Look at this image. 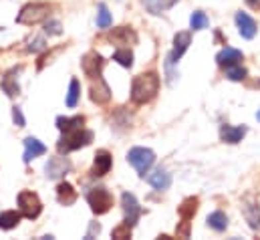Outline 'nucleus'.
<instances>
[{"label": "nucleus", "mask_w": 260, "mask_h": 240, "mask_svg": "<svg viewBox=\"0 0 260 240\" xmlns=\"http://www.w3.org/2000/svg\"><path fill=\"white\" fill-rule=\"evenodd\" d=\"M69 170H71V164L65 162L63 158H53V160H49V164H47V176H49L51 180L65 176Z\"/></svg>", "instance_id": "18"}, {"label": "nucleus", "mask_w": 260, "mask_h": 240, "mask_svg": "<svg viewBox=\"0 0 260 240\" xmlns=\"http://www.w3.org/2000/svg\"><path fill=\"white\" fill-rule=\"evenodd\" d=\"M224 69H226V77H228L230 81H242V79H246V75H248V71H246L240 63L230 65V67H224Z\"/></svg>", "instance_id": "27"}, {"label": "nucleus", "mask_w": 260, "mask_h": 240, "mask_svg": "<svg viewBox=\"0 0 260 240\" xmlns=\"http://www.w3.org/2000/svg\"><path fill=\"white\" fill-rule=\"evenodd\" d=\"M97 26L99 28H109L111 26V14L107 10L105 4H99V12H97Z\"/></svg>", "instance_id": "30"}, {"label": "nucleus", "mask_w": 260, "mask_h": 240, "mask_svg": "<svg viewBox=\"0 0 260 240\" xmlns=\"http://www.w3.org/2000/svg\"><path fill=\"white\" fill-rule=\"evenodd\" d=\"M91 81H93V79H91ZM89 95H91V101H93V103L105 105V103L111 99V89H109V85L103 81V77H97V83H95V81L91 83Z\"/></svg>", "instance_id": "9"}, {"label": "nucleus", "mask_w": 260, "mask_h": 240, "mask_svg": "<svg viewBox=\"0 0 260 240\" xmlns=\"http://www.w3.org/2000/svg\"><path fill=\"white\" fill-rule=\"evenodd\" d=\"M57 198H59L61 204L71 206V204H75V200H77V190H75L69 182H61V184L57 186Z\"/></svg>", "instance_id": "19"}, {"label": "nucleus", "mask_w": 260, "mask_h": 240, "mask_svg": "<svg viewBox=\"0 0 260 240\" xmlns=\"http://www.w3.org/2000/svg\"><path fill=\"white\" fill-rule=\"evenodd\" d=\"M111 166H113L111 154H109L107 149H99V152L95 154V162H93V176H95V178H101V176L109 174Z\"/></svg>", "instance_id": "11"}, {"label": "nucleus", "mask_w": 260, "mask_h": 240, "mask_svg": "<svg viewBox=\"0 0 260 240\" xmlns=\"http://www.w3.org/2000/svg\"><path fill=\"white\" fill-rule=\"evenodd\" d=\"M242 212H244V218L248 222V226L252 230H258L260 228V208L256 202L252 200H244L242 202Z\"/></svg>", "instance_id": "14"}, {"label": "nucleus", "mask_w": 260, "mask_h": 240, "mask_svg": "<svg viewBox=\"0 0 260 240\" xmlns=\"http://www.w3.org/2000/svg\"><path fill=\"white\" fill-rule=\"evenodd\" d=\"M14 73H16V71H10V73L2 79V89H4V93L10 95V97L18 95V91H20V87H18V83H16V79H14Z\"/></svg>", "instance_id": "26"}, {"label": "nucleus", "mask_w": 260, "mask_h": 240, "mask_svg": "<svg viewBox=\"0 0 260 240\" xmlns=\"http://www.w3.org/2000/svg\"><path fill=\"white\" fill-rule=\"evenodd\" d=\"M79 95H81V85H79L77 79H71L69 93H67V105H69V107H75L77 101H79Z\"/></svg>", "instance_id": "28"}, {"label": "nucleus", "mask_w": 260, "mask_h": 240, "mask_svg": "<svg viewBox=\"0 0 260 240\" xmlns=\"http://www.w3.org/2000/svg\"><path fill=\"white\" fill-rule=\"evenodd\" d=\"M159 91V75L157 73H143L137 75L131 83V101L135 105H145L149 103Z\"/></svg>", "instance_id": "1"}, {"label": "nucleus", "mask_w": 260, "mask_h": 240, "mask_svg": "<svg viewBox=\"0 0 260 240\" xmlns=\"http://www.w3.org/2000/svg\"><path fill=\"white\" fill-rule=\"evenodd\" d=\"M236 26L242 39H254L256 35V22L246 14V12H236Z\"/></svg>", "instance_id": "12"}, {"label": "nucleus", "mask_w": 260, "mask_h": 240, "mask_svg": "<svg viewBox=\"0 0 260 240\" xmlns=\"http://www.w3.org/2000/svg\"><path fill=\"white\" fill-rule=\"evenodd\" d=\"M143 6L151 12V14H161L166 10H170L178 0H141Z\"/></svg>", "instance_id": "23"}, {"label": "nucleus", "mask_w": 260, "mask_h": 240, "mask_svg": "<svg viewBox=\"0 0 260 240\" xmlns=\"http://www.w3.org/2000/svg\"><path fill=\"white\" fill-rule=\"evenodd\" d=\"M57 127L61 131H73L79 127H85V117L83 115H75V117H57Z\"/></svg>", "instance_id": "24"}, {"label": "nucleus", "mask_w": 260, "mask_h": 240, "mask_svg": "<svg viewBox=\"0 0 260 240\" xmlns=\"http://www.w3.org/2000/svg\"><path fill=\"white\" fill-rule=\"evenodd\" d=\"M111 41L113 43H117V45H133L135 41H137V35L127 28V26H121V28H115L113 33H111Z\"/></svg>", "instance_id": "21"}, {"label": "nucleus", "mask_w": 260, "mask_h": 240, "mask_svg": "<svg viewBox=\"0 0 260 240\" xmlns=\"http://www.w3.org/2000/svg\"><path fill=\"white\" fill-rule=\"evenodd\" d=\"M246 125H238V127H232V125H222L220 129V137L224 143H238L242 141V137L246 135Z\"/></svg>", "instance_id": "15"}, {"label": "nucleus", "mask_w": 260, "mask_h": 240, "mask_svg": "<svg viewBox=\"0 0 260 240\" xmlns=\"http://www.w3.org/2000/svg\"><path fill=\"white\" fill-rule=\"evenodd\" d=\"M45 49H47L45 39H35V41L28 45V53H41V51H45Z\"/></svg>", "instance_id": "34"}, {"label": "nucleus", "mask_w": 260, "mask_h": 240, "mask_svg": "<svg viewBox=\"0 0 260 240\" xmlns=\"http://www.w3.org/2000/svg\"><path fill=\"white\" fill-rule=\"evenodd\" d=\"M198 204H200V200H198L196 196H190V198H186V200L182 202V206L178 208V214H180V218H182V220H186V222H190V220L194 218V214L198 212Z\"/></svg>", "instance_id": "20"}, {"label": "nucleus", "mask_w": 260, "mask_h": 240, "mask_svg": "<svg viewBox=\"0 0 260 240\" xmlns=\"http://www.w3.org/2000/svg\"><path fill=\"white\" fill-rule=\"evenodd\" d=\"M246 4H248V6H252V8H258L260 0H246Z\"/></svg>", "instance_id": "37"}, {"label": "nucleus", "mask_w": 260, "mask_h": 240, "mask_svg": "<svg viewBox=\"0 0 260 240\" xmlns=\"http://www.w3.org/2000/svg\"><path fill=\"white\" fill-rule=\"evenodd\" d=\"M20 212H16V210H6V212H2L0 214V228L2 230H12L18 222H20Z\"/></svg>", "instance_id": "25"}, {"label": "nucleus", "mask_w": 260, "mask_h": 240, "mask_svg": "<svg viewBox=\"0 0 260 240\" xmlns=\"http://www.w3.org/2000/svg\"><path fill=\"white\" fill-rule=\"evenodd\" d=\"M121 208H123V214H125V224H129L131 228H133L135 222L141 216V206H139L137 198L131 192H123L121 194Z\"/></svg>", "instance_id": "7"}, {"label": "nucleus", "mask_w": 260, "mask_h": 240, "mask_svg": "<svg viewBox=\"0 0 260 240\" xmlns=\"http://www.w3.org/2000/svg\"><path fill=\"white\" fill-rule=\"evenodd\" d=\"M190 43H192L190 33H178V35L174 37V51H172L170 57H168V65H174V63H178V61L182 59L184 53L188 51Z\"/></svg>", "instance_id": "10"}, {"label": "nucleus", "mask_w": 260, "mask_h": 240, "mask_svg": "<svg viewBox=\"0 0 260 240\" xmlns=\"http://www.w3.org/2000/svg\"><path fill=\"white\" fill-rule=\"evenodd\" d=\"M256 119H258V121H260V111H258V113H256Z\"/></svg>", "instance_id": "38"}, {"label": "nucleus", "mask_w": 260, "mask_h": 240, "mask_svg": "<svg viewBox=\"0 0 260 240\" xmlns=\"http://www.w3.org/2000/svg\"><path fill=\"white\" fill-rule=\"evenodd\" d=\"M147 182H149V186H151L153 190L164 192V190H168V188L172 186V176H170L166 170L157 168V170H153V172L147 176Z\"/></svg>", "instance_id": "16"}, {"label": "nucleus", "mask_w": 260, "mask_h": 240, "mask_svg": "<svg viewBox=\"0 0 260 240\" xmlns=\"http://www.w3.org/2000/svg\"><path fill=\"white\" fill-rule=\"evenodd\" d=\"M206 222H208V226H210L212 230H216V232H224V230L228 228V216H226L222 210L212 212Z\"/></svg>", "instance_id": "22"}, {"label": "nucleus", "mask_w": 260, "mask_h": 240, "mask_svg": "<svg viewBox=\"0 0 260 240\" xmlns=\"http://www.w3.org/2000/svg\"><path fill=\"white\" fill-rule=\"evenodd\" d=\"M87 202L95 214H105L113 206V196L109 194L107 188L99 186V188H91V192H87Z\"/></svg>", "instance_id": "5"}, {"label": "nucleus", "mask_w": 260, "mask_h": 240, "mask_svg": "<svg viewBox=\"0 0 260 240\" xmlns=\"http://www.w3.org/2000/svg\"><path fill=\"white\" fill-rule=\"evenodd\" d=\"M18 210H20V214H22L24 218H28V220L37 218V216L41 214V210H43L41 198H39L35 192H28V190L20 192V194H18Z\"/></svg>", "instance_id": "6"}, {"label": "nucleus", "mask_w": 260, "mask_h": 240, "mask_svg": "<svg viewBox=\"0 0 260 240\" xmlns=\"http://www.w3.org/2000/svg\"><path fill=\"white\" fill-rule=\"evenodd\" d=\"M43 154H47V147H45L43 141H39L37 137H26L24 139V156L22 158H24L26 164H30L35 158H39Z\"/></svg>", "instance_id": "13"}, {"label": "nucleus", "mask_w": 260, "mask_h": 240, "mask_svg": "<svg viewBox=\"0 0 260 240\" xmlns=\"http://www.w3.org/2000/svg\"><path fill=\"white\" fill-rule=\"evenodd\" d=\"M12 119H14V123L18 125V127H24V115H22V111H20V107H14L12 109Z\"/></svg>", "instance_id": "36"}, {"label": "nucleus", "mask_w": 260, "mask_h": 240, "mask_svg": "<svg viewBox=\"0 0 260 240\" xmlns=\"http://www.w3.org/2000/svg\"><path fill=\"white\" fill-rule=\"evenodd\" d=\"M242 61V53L238 51V49H234V47H224L218 55H216V63L220 65V67H230V65H236V63H240Z\"/></svg>", "instance_id": "17"}, {"label": "nucleus", "mask_w": 260, "mask_h": 240, "mask_svg": "<svg viewBox=\"0 0 260 240\" xmlns=\"http://www.w3.org/2000/svg\"><path fill=\"white\" fill-rule=\"evenodd\" d=\"M208 24H210L208 16H206L204 12H200V10L190 16V26H192L194 31H204V28H208Z\"/></svg>", "instance_id": "29"}, {"label": "nucleus", "mask_w": 260, "mask_h": 240, "mask_svg": "<svg viewBox=\"0 0 260 240\" xmlns=\"http://www.w3.org/2000/svg\"><path fill=\"white\" fill-rule=\"evenodd\" d=\"M178 236L180 238H190V222L182 220V224L178 226Z\"/></svg>", "instance_id": "35"}, {"label": "nucleus", "mask_w": 260, "mask_h": 240, "mask_svg": "<svg viewBox=\"0 0 260 240\" xmlns=\"http://www.w3.org/2000/svg\"><path fill=\"white\" fill-rule=\"evenodd\" d=\"M127 162L135 168V172L141 178H145V174L149 172V168L155 162V154L151 149H147V147H133L127 154Z\"/></svg>", "instance_id": "4"}, {"label": "nucleus", "mask_w": 260, "mask_h": 240, "mask_svg": "<svg viewBox=\"0 0 260 240\" xmlns=\"http://www.w3.org/2000/svg\"><path fill=\"white\" fill-rule=\"evenodd\" d=\"M111 236L113 238H117V240H123V238H129L131 236V226L129 224H119L117 228H113V232H111Z\"/></svg>", "instance_id": "32"}, {"label": "nucleus", "mask_w": 260, "mask_h": 240, "mask_svg": "<svg viewBox=\"0 0 260 240\" xmlns=\"http://www.w3.org/2000/svg\"><path fill=\"white\" fill-rule=\"evenodd\" d=\"M91 141H93V133L85 127H79L73 131H63V137L59 139L57 149H59V154H69V152H75L79 147L89 145Z\"/></svg>", "instance_id": "2"}, {"label": "nucleus", "mask_w": 260, "mask_h": 240, "mask_svg": "<svg viewBox=\"0 0 260 240\" xmlns=\"http://www.w3.org/2000/svg\"><path fill=\"white\" fill-rule=\"evenodd\" d=\"M49 12H51V6L47 2H30L20 8L16 22L18 24H37V22L45 20L49 16Z\"/></svg>", "instance_id": "3"}, {"label": "nucleus", "mask_w": 260, "mask_h": 240, "mask_svg": "<svg viewBox=\"0 0 260 240\" xmlns=\"http://www.w3.org/2000/svg\"><path fill=\"white\" fill-rule=\"evenodd\" d=\"M103 65H105V61L103 57L99 55V53H87L83 61H81V67H83V71H85V75L87 77H91V79H97V77H101V71H103Z\"/></svg>", "instance_id": "8"}, {"label": "nucleus", "mask_w": 260, "mask_h": 240, "mask_svg": "<svg viewBox=\"0 0 260 240\" xmlns=\"http://www.w3.org/2000/svg\"><path fill=\"white\" fill-rule=\"evenodd\" d=\"M45 33H47V35H61V33H63V31H61V22H59V20H49L47 26H45Z\"/></svg>", "instance_id": "33"}, {"label": "nucleus", "mask_w": 260, "mask_h": 240, "mask_svg": "<svg viewBox=\"0 0 260 240\" xmlns=\"http://www.w3.org/2000/svg\"><path fill=\"white\" fill-rule=\"evenodd\" d=\"M113 61H117L121 67H127L129 69L131 65H133V55H131L129 49H119V51L113 53Z\"/></svg>", "instance_id": "31"}]
</instances>
